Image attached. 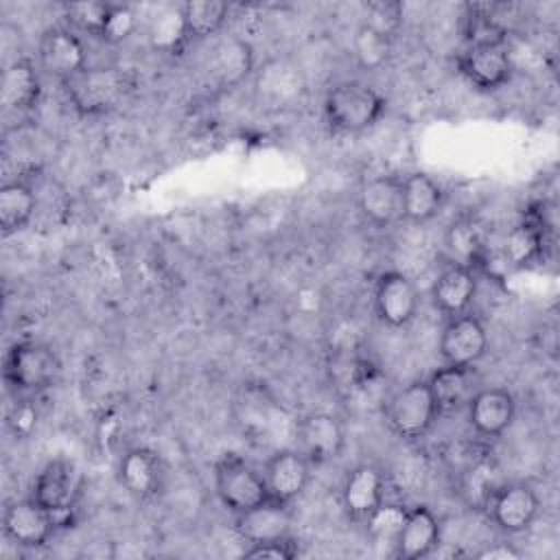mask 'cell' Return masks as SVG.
Listing matches in <instances>:
<instances>
[{"instance_id": "12", "label": "cell", "mask_w": 560, "mask_h": 560, "mask_svg": "<svg viewBox=\"0 0 560 560\" xmlns=\"http://www.w3.org/2000/svg\"><path fill=\"white\" fill-rule=\"evenodd\" d=\"M311 470L313 464L295 446L273 451L262 466L269 499L293 505L304 494L311 481Z\"/></svg>"}, {"instance_id": "39", "label": "cell", "mask_w": 560, "mask_h": 560, "mask_svg": "<svg viewBox=\"0 0 560 560\" xmlns=\"http://www.w3.org/2000/svg\"><path fill=\"white\" fill-rule=\"evenodd\" d=\"M300 553L298 540L293 536L276 538V540H265V542H252L243 549V558H273V560H291Z\"/></svg>"}, {"instance_id": "9", "label": "cell", "mask_w": 560, "mask_h": 560, "mask_svg": "<svg viewBox=\"0 0 560 560\" xmlns=\"http://www.w3.org/2000/svg\"><path fill=\"white\" fill-rule=\"evenodd\" d=\"M438 352L446 365L475 368L488 352L486 326L470 313L448 317L440 332Z\"/></svg>"}, {"instance_id": "5", "label": "cell", "mask_w": 560, "mask_h": 560, "mask_svg": "<svg viewBox=\"0 0 560 560\" xmlns=\"http://www.w3.org/2000/svg\"><path fill=\"white\" fill-rule=\"evenodd\" d=\"M61 361L57 352L39 341H18L4 359V378L13 389L37 394L57 383Z\"/></svg>"}, {"instance_id": "11", "label": "cell", "mask_w": 560, "mask_h": 560, "mask_svg": "<svg viewBox=\"0 0 560 560\" xmlns=\"http://www.w3.org/2000/svg\"><path fill=\"white\" fill-rule=\"evenodd\" d=\"M455 63L457 72L483 92L499 90L514 77V59L508 46H466Z\"/></svg>"}, {"instance_id": "27", "label": "cell", "mask_w": 560, "mask_h": 560, "mask_svg": "<svg viewBox=\"0 0 560 560\" xmlns=\"http://www.w3.org/2000/svg\"><path fill=\"white\" fill-rule=\"evenodd\" d=\"M37 210V195L24 179H11L0 188V228L2 232L18 234L24 230Z\"/></svg>"}, {"instance_id": "35", "label": "cell", "mask_w": 560, "mask_h": 560, "mask_svg": "<svg viewBox=\"0 0 560 560\" xmlns=\"http://www.w3.org/2000/svg\"><path fill=\"white\" fill-rule=\"evenodd\" d=\"M109 11H112V2H70V4H63V15L66 20L94 35V37H101L103 33V26L109 18Z\"/></svg>"}, {"instance_id": "37", "label": "cell", "mask_w": 560, "mask_h": 560, "mask_svg": "<svg viewBox=\"0 0 560 560\" xmlns=\"http://www.w3.org/2000/svg\"><path fill=\"white\" fill-rule=\"evenodd\" d=\"M186 37V28H184V20H182V9H173L164 15H160L153 26H151V44L155 48H164V50H175Z\"/></svg>"}, {"instance_id": "25", "label": "cell", "mask_w": 560, "mask_h": 560, "mask_svg": "<svg viewBox=\"0 0 560 560\" xmlns=\"http://www.w3.org/2000/svg\"><path fill=\"white\" fill-rule=\"evenodd\" d=\"M256 92L276 107L291 105L304 92V74L289 59H271L258 72Z\"/></svg>"}, {"instance_id": "31", "label": "cell", "mask_w": 560, "mask_h": 560, "mask_svg": "<svg viewBox=\"0 0 560 560\" xmlns=\"http://www.w3.org/2000/svg\"><path fill=\"white\" fill-rule=\"evenodd\" d=\"M466 46H508V28L488 4H468L464 18Z\"/></svg>"}, {"instance_id": "34", "label": "cell", "mask_w": 560, "mask_h": 560, "mask_svg": "<svg viewBox=\"0 0 560 560\" xmlns=\"http://www.w3.org/2000/svg\"><path fill=\"white\" fill-rule=\"evenodd\" d=\"M407 512L409 508L402 505V503H396V501H383L370 516L368 521L363 523L368 534L378 540V542H392L396 540L405 518H407Z\"/></svg>"}, {"instance_id": "40", "label": "cell", "mask_w": 560, "mask_h": 560, "mask_svg": "<svg viewBox=\"0 0 560 560\" xmlns=\"http://www.w3.org/2000/svg\"><path fill=\"white\" fill-rule=\"evenodd\" d=\"M9 427L15 435H28L37 424V411L31 405V400H20L9 411Z\"/></svg>"}, {"instance_id": "3", "label": "cell", "mask_w": 560, "mask_h": 560, "mask_svg": "<svg viewBox=\"0 0 560 560\" xmlns=\"http://www.w3.org/2000/svg\"><path fill=\"white\" fill-rule=\"evenodd\" d=\"M212 475L214 492L221 505L232 514L252 510L269 499L262 470H258L254 464H249L245 457L236 453H223L214 462Z\"/></svg>"}, {"instance_id": "4", "label": "cell", "mask_w": 560, "mask_h": 560, "mask_svg": "<svg viewBox=\"0 0 560 560\" xmlns=\"http://www.w3.org/2000/svg\"><path fill=\"white\" fill-rule=\"evenodd\" d=\"M440 411L427 381H411L396 389L385 402V422L405 442L422 440L435 424Z\"/></svg>"}, {"instance_id": "8", "label": "cell", "mask_w": 560, "mask_h": 560, "mask_svg": "<svg viewBox=\"0 0 560 560\" xmlns=\"http://www.w3.org/2000/svg\"><path fill=\"white\" fill-rule=\"evenodd\" d=\"M346 446V429L341 420L328 411H308L295 422V448L306 455L313 466L335 462Z\"/></svg>"}, {"instance_id": "16", "label": "cell", "mask_w": 560, "mask_h": 560, "mask_svg": "<svg viewBox=\"0 0 560 560\" xmlns=\"http://www.w3.org/2000/svg\"><path fill=\"white\" fill-rule=\"evenodd\" d=\"M468 422L479 438H501L514 422L516 400L505 387H483L468 398Z\"/></svg>"}, {"instance_id": "29", "label": "cell", "mask_w": 560, "mask_h": 560, "mask_svg": "<svg viewBox=\"0 0 560 560\" xmlns=\"http://www.w3.org/2000/svg\"><path fill=\"white\" fill-rule=\"evenodd\" d=\"M179 9L188 39H206L217 35L228 22L230 13V7L219 0H188Z\"/></svg>"}, {"instance_id": "7", "label": "cell", "mask_w": 560, "mask_h": 560, "mask_svg": "<svg viewBox=\"0 0 560 560\" xmlns=\"http://www.w3.org/2000/svg\"><path fill=\"white\" fill-rule=\"evenodd\" d=\"M59 518L39 505L31 494L26 499H15L7 503L2 512V532L4 536L22 549H39L48 545Z\"/></svg>"}, {"instance_id": "15", "label": "cell", "mask_w": 560, "mask_h": 560, "mask_svg": "<svg viewBox=\"0 0 560 560\" xmlns=\"http://www.w3.org/2000/svg\"><path fill=\"white\" fill-rule=\"evenodd\" d=\"M37 59L42 70L55 77L59 83L72 79L88 68V52L83 42L63 26H52L42 33Z\"/></svg>"}, {"instance_id": "28", "label": "cell", "mask_w": 560, "mask_h": 560, "mask_svg": "<svg viewBox=\"0 0 560 560\" xmlns=\"http://www.w3.org/2000/svg\"><path fill=\"white\" fill-rule=\"evenodd\" d=\"M499 466L494 459L488 457H479L475 459L459 479V494L466 501V505L470 510H486L490 497L494 494V490L503 483L501 475H499Z\"/></svg>"}, {"instance_id": "20", "label": "cell", "mask_w": 560, "mask_h": 560, "mask_svg": "<svg viewBox=\"0 0 560 560\" xmlns=\"http://www.w3.org/2000/svg\"><path fill=\"white\" fill-rule=\"evenodd\" d=\"M475 295H477L475 271L453 260H448V265H444L438 271L431 284V302L446 317L468 313Z\"/></svg>"}, {"instance_id": "17", "label": "cell", "mask_w": 560, "mask_h": 560, "mask_svg": "<svg viewBox=\"0 0 560 560\" xmlns=\"http://www.w3.org/2000/svg\"><path fill=\"white\" fill-rule=\"evenodd\" d=\"M357 206L361 217L378 228H392L402 219L400 201V177L398 175H372L368 177L357 192Z\"/></svg>"}, {"instance_id": "23", "label": "cell", "mask_w": 560, "mask_h": 560, "mask_svg": "<svg viewBox=\"0 0 560 560\" xmlns=\"http://www.w3.org/2000/svg\"><path fill=\"white\" fill-rule=\"evenodd\" d=\"M42 96V81L35 63L28 57L13 59L0 83V101L7 112H28Z\"/></svg>"}, {"instance_id": "38", "label": "cell", "mask_w": 560, "mask_h": 560, "mask_svg": "<svg viewBox=\"0 0 560 560\" xmlns=\"http://www.w3.org/2000/svg\"><path fill=\"white\" fill-rule=\"evenodd\" d=\"M136 31V13L127 4H112L109 18L103 26V33L98 39L105 44H120Z\"/></svg>"}, {"instance_id": "32", "label": "cell", "mask_w": 560, "mask_h": 560, "mask_svg": "<svg viewBox=\"0 0 560 560\" xmlns=\"http://www.w3.org/2000/svg\"><path fill=\"white\" fill-rule=\"evenodd\" d=\"M503 254L505 260L516 267L536 260L542 254V223L536 219H525L514 225L505 236Z\"/></svg>"}, {"instance_id": "30", "label": "cell", "mask_w": 560, "mask_h": 560, "mask_svg": "<svg viewBox=\"0 0 560 560\" xmlns=\"http://www.w3.org/2000/svg\"><path fill=\"white\" fill-rule=\"evenodd\" d=\"M444 245H446L453 262H459V265H466L472 269L481 260L483 236L472 219L462 217V219H455L446 228Z\"/></svg>"}, {"instance_id": "18", "label": "cell", "mask_w": 560, "mask_h": 560, "mask_svg": "<svg viewBox=\"0 0 560 560\" xmlns=\"http://www.w3.org/2000/svg\"><path fill=\"white\" fill-rule=\"evenodd\" d=\"M164 464L160 455L147 446L129 448L118 464L122 488L138 501L155 499L164 488Z\"/></svg>"}, {"instance_id": "33", "label": "cell", "mask_w": 560, "mask_h": 560, "mask_svg": "<svg viewBox=\"0 0 560 560\" xmlns=\"http://www.w3.org/2000/svg\"><path fill=\"white\" fill-rule=\"evenodd\" d=\"M352 55L363 70H381L394 55V39L365 24H359L352 37Z\"/></svg>"}, {"instance_id": "22", "label": "cell", "mask_w": 560, "mask_h": 560, "mask_svg": "<svg viewBox=\"0 0 560 560\" xmlns=\"http://www.w3.org/2000/svg\"><path fill=\"white\" fill-rule=\"evenodd\" d=\"M400 201L402 219L416 225L433 221L444 206L442 186L427 173L413 171L400 177Z\"/></svg>"}, {"instance_id": "19", "label": "cell", "mask_w": 560, "mask_h": 560, "mask_svg": "<svg viewBox=\"0 0 560 560\" xmlns=\"http://www.w3.org/2000/svg\"><path fill=\"white\" fill-rule=\"evenodd\" d=\"M291 523L293 508L273 499H267L252 510L234 514V532L247 545L291 536Z\"/></svg>"}, {"instance_id": "13", "label": "cell", "mask_w": 560, "mask_h": 560, "mask_svg": "<svg viewBox=\"0 0 560 560\" xmlns=\"http://www.w3.org/2000/svg\"><path fill=\"white\" fill-rule=\"evenodd\" d=\"M420 306L416 282L402 271H385L374 284L376 317L389 328H405L413 322Z\"/></svg>"}, {"instance_id": "24", "label": "cell", "mask_w": 560, "mask_h": 560, "mask_svg": "<svg viewBox=\"0 0 560 560\" xmlns=\"http://www.w3.org/2000/svg\"><path fill=\"white\" fill-rule=\"evenodd\" d=\"M252 70H254L252 46L236 35L219 39L208 55V72L223 88L225 85L230 88L243 81Z\"/></svg>"}, {"instance_id": "2", "label": "cell", "mask_w": 560, "mask_h": 560, "mask_svg": "<svg viewBox=\"0 0 560 560\" xmlns=\"http://www.w3.org/2000/svg\"><path fill=\"white\" fill-rule=\"evenodd\" d=\"M385 109V96L359 79L339 81L324 96L326 122L339 133L368 131L381 120Z\"/></svg>"}, {"instance_id": "21", "label": "cell", "mask_w": 560, "mask_h": 560, "mask_svg": "<svg viewBox=\"0 0 560 560\" xmlns=\"http://www.w3.org/2000/svg\"><path fill=\"white\" fill-rule=\"evenodd\" d=\"M442 538V525L429 505H413L394 540V556L402 560H420L435 551Z\"/></svg>"}, {"instance_id": "10", "label": "cell", "mask_w": 560, "mask_h": 560, "mask_svg": "<svg viewBox=\"0 0 560 560\" xmlns=\"http://www.w3.org/2000/svg\"><path fill=\"white\" fill-rule=\"evenodd\" d=\"M79 490H81V479L74 464H70L63 457H57V459H50L37 472L31 486V497L39 505L50 510L59 521H63L74 510Z\"/></svg>"}, {"instance_id": "41", "label": "cell", "mask_w": 560, "mask_h": 560, "mask_svg": "<svg viewBox=\"0 0 560 560\" xmlns=\"http://www.w3.org/2000/svg\"><path fill=\"white\" fill-rule=\"evenodd\" d=\"M475 558L479 560H518L523 558V551L516 549L512 542H492L483 549L475 551Z\"/></svg>"}, {"instance_id": "6", "label": "cell", "mask_w": 560, "mask_h": 560, "mask_svg": "<svg viewBox=\"0 0 560 560\" xmlns=\"http://www.w3.org/2000/svg\"><path fill=\"white\" fill-rule=\"evenodd\" d=\"M486 512L497 529L508 536H518L534 525L540 512V499L529 483L503 481L490 497Z\"/></svg>"}, {"instance_id": "36", "label": "cell", "mask_w": 560, "mask_h": 560, "mask_svg": "<svg viewBox=\"0 0 560 560\" xmlns=\"http://www.w3.org/2000/svg\"><path fill=\"white\" fill-rule=\"evenodd\" d=\"M365 26L387 35L396 37L402 26V4L394 0H374L363 7V22Z\"/></svg>"}, {"instance_id": "14", "label": "cell", "mask_w": 560, "mask_h": 560, "mask_svg": "<svg viewBox=\"0 0 560 560\" xmlns=\"http://www.w3.org/2000/svg\"><path fill=\"white\" fill-rule=\"evenodd\" d=\"M385 472L376 464H357L341 483V510L352 523H365L368 516L385 501Z\"/></svg>"}, {"instance_id": "26", "label": "cell", "mask_w": 560, "mask_h": 560, "mask_svg": "<svg viewBox=\"0 0 560 560\" xmlns=\"http://www.w3.org/2000/svg\"><path fill=\"white\" fill-rule=\"evenodd\" d=\"M472 383H475V368L446 365V363L427 378L429 392L440 413H451L464 407L472 396Z\"/></svg>"}, {"instance_id": "1", "label": "cell", "mask_w": 560, "mask_h": 560, "mask_svg": "<svg viewBox=\"0 0 560 560\" xmlns=\"http://www.w3.org/2000/svg\"><path fill=\"white\" fill-rule=\"evenodd\" d=\"M70 105L81 116H101L118 109L133 92L136 77L118 66L85 68L61 83Z\"/></svg>"}]
</instances>
